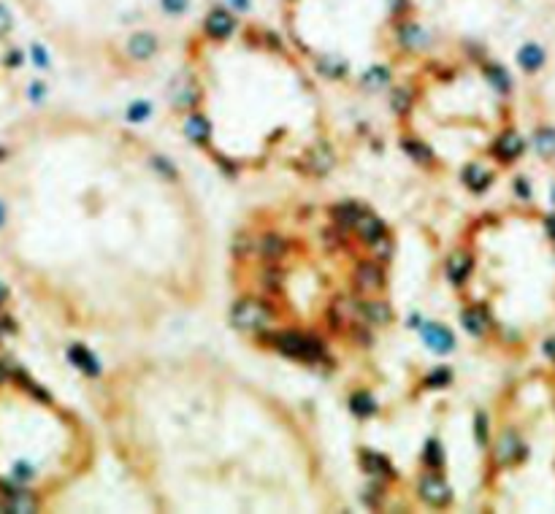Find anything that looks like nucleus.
<instances>
[{
	"label": "nucleus",
	"instance_id": "f257e3e1",
	"mask_svg": "<svg viewBox=\"0 0 555 514\" xmlns=\"http://www.w3.org/2000/svg\"><path fill=\"white\" fill-rule=\"evenodd\" d=\"M263 341H271L276 352H282L287 358L306 360V363H317L325 358V344L314 336H301L296 331H282V333L263 336Z\"/></svg>",
	"mask_w": 555,
	"mask_h": 514
},
{
	"label": "nucleus",
	"instance_id": "f03ea898",
	"mask_svg": "<svg viewBox=\"0 0 555 514\" xmlns=\"http://www.w3.org/2000/svg\"><path fill=\"white\" fill-rule=\"evenodd\" d=\"M274 314L276 311L271 308V303H266L260 298H241L239 303H233L231 322L239 331H260Z\"/></svg>",
	"mask_w": 555,
	"mask_h": 514
},
{
	"label": "nucleus",
	"instance_id": "7ed1b4c3",
	"mask_svg": "<svg viewBox=\"0 0 555 514\" xmlns=\"http://www.w3.org/2000/svg\"><path fill=\"white\" fill-rule=\"evenodd\" d=\"M352 284H355L358 293H379L385 287V271L376 260H363V263L355 266Z\"/></svg>",
	"mask_w": 555,
	"mask_h": 514
},
{
	"label": "nucleus",
	"instance_id": "20e7f679",
	"mask_svg": "<svg viewBox=\"0 0 555 514\" xmlns=\"http://www.w3.org/2000/svg\"><path fill=\"white\" fill-rule=\"evenodd\" d=\"M236 16L231 11H225V9H211L206 14V22H204V33H206L211 41H228L233 39V33H236Z\"/></svg>",
	"mask_w": 555,
	"mask_h": 514
},
{
	"label": "nucleus",
	"instance_id": "39448f33",
	"mask_svg": "<svg viewBox=\"0 0 555 514\" xmlns=\"http://www.w3.org/2000/svg\"><path fill=\"white\" fill-rule=\"evenodd\" d=\"M420 333H423V341H426L428 347L434 349V352H439V355H450L452 349H455V336H452V331L439 325V322L420 325Z\"/></svg>",
	"mask_w": 555,
	"mask_h": 514
},
{
	"label": "nucleus",
	"instance_id": "423d86ee",
	"mask_svg": "<svg viewBox=\"0 0 555 514\" xmlns=\"http://www.w3.org/2000/svg\"><path fill=\"white\" fill-rule=\"evenodd\" d=\"M417 493L431 506H447L452 498V490L447 488V482L441 476H423L420 485H417Z\"/></svg>",
	"mask_w": 555,
	"mask_h": 514
},
{
	"label": "nucleus",
	"instance_id": "0eeeda50",
	"mask_svg": "<svg viewBox=\"0 0 555 514\" xmlns=\"http://www.w3.org/2000/svg\"><path fill=\"white\" fill-rule=\"evenodd\" d=\"M523 441L517 436L515 430H504L501 438L496 441V450H493V458L501 463V465H512L523 458Z\"/></svg>",
	"mask_w": 555,
	"mask_h": 514
},
{
	"label": "nucleus",
	"instance_id": "6e6552de",
	"mask_svg": "<svg viewBox=\"0 0 555 514\" xmlns=\"http://www.w3.org/2000/svg\"><path fill=\"white\" fill-rule=\"evenodd\" d=\"M471 271H474V257L469 255V252H464V249L452 252L450 260H447V276H450V282L455 287L466 284V279L471 276Z\"/></svg>",
	"mask_w": 555,
	"mask_h": 514
},
{
	"label": "nucleus",
	"instance_id": "1a4fd4ad",
	"mask_svg": "<svg viewBox=\"0 0 555 514\" xmlns=\"http://www.w3.org/2000/svg\"><path fill=\"white\" fill-rule=\"evenodd\" d=\"M157 51V36L149 30H136L128 39V54L133 60H149Z\"/></svg>",
	"mask_w": 555,
	"mask_h": 514
},
{
	"label": "nucleus",
	"instance_id": "9d476101",
	"mask_svg": "<svg viewBox=\"0 0 555 514\" xmlns=\"http://www.w3.org/2000/svg\"><path fill=\"white\" fill-rule=\"evenodd\" d=\"M334 163H336V154L331 149V143L325 141L314 143V149L306 154V171L309 173H328L334 168Z\"/></svg>",
	"mask_w": 555,
	"mask_h": 514
},
{
	"label": "nucleus",
	"instance_id": "9b49d317",
	"mask_svg": "<svg viewBox=\"0 0 555 514\" xmlns=\"http://www.w3.org/2000/svg\"><path fill=\"white\" fill-rule=\"evenodd\" d=\"M523 146H526V143H523V136L515 133V130H506V133H501V136L496 138V143H493V152L499 154L504 163H509V160L520 157Z\"/></svg>",
	"mask_w": 555,
	"mask_h": 514
},
{
	"label": "nucleus",
	"instance_id": "f8f14e48",
	"mask_svg": "<svg viewBox=\"0 0 555 514\" xmlns=\"http://www.w3.org/2000/svg\"><path fill=\"white\" fill-rule=\"evenodd\" d=\"M68 360L76 366L79 371H84L87 376H101V363H98V358L92 355L87 347H81V344H74V347L68 349Z\"/></svg>",
	"mask_w": 555,
	"mask_h": 514
},
{
	"label": "nucleus",
	"instance_id": "ddd939ff",
	"mask_svg": "<svg viewBox=\"0 0 555 514\" xmlns=\"http://www.w3.org/2000/svg\"><path fill=\"white\" fill-rule=\"evenodd\" d=\"M355 233L361 236L366 244H376V241L385 236V222L376 219L374 214H366V211H363L361 219L355 222Z\"/></svg>",
	"mask_w": 555,
	"mask_h": 514
},
{
	"label": "nucleus",
	"instance_id": "4468645a",
	"mask_svg": "<svg viewBox=\"0 0 555 514\" xmlns=\"http://www.w3.org/2000/svg\"><path fill=\"white\" fill-rule=\"evenodd\" d=\"M363 208L355 203H339L331 208V219H334V228L339 231H355V222L361 219Z\"/></svg>",
	"mask_w": 555,
	"mask_h": 514
},
{
	"label": "nucleus",
	"instance_id": "2eb2a0df",
	"mask_svg": "<svg viewBox=\"0 0 555 514\" xmlns=\"http://www.w3.org/2000/svg\"><path fill=\"white\" fill-rule=\"evenodd\" d=\"M461 322H464V328L471 336H485L488 333V328H491V317H488L485 306L466 308L464 314H461Z\"/></svg>",
	"mask_w": 555,
	"mask_h": 514
},
{
	"label": "nucleus",
	"instance_id": "dca6fc26",
	"mask_svg": "<svg viewBox=\"0 0 555 514\" xmlns=\"http://www.w3.org/2000/svg\"><path fill=\"white\" fill-rule=\"evenodd\" d=\"M184 136L193 143H206L211 136V122L204 114H190L184 119Z\"/></svg>",
	"mask_w": 555,
	"mask_h": 514
},
{
	"label": "nucleus",
	"instance_id": "f3484780",
	"mask_svg": "<svg viewBox=\"0 0 555 514\" xmlns=\"http://www.w3.org/2000/svg\"><path fill=\"white\" fill-rule=\"evenodd\" d=\"M493 181V173L491 171H485V168L479 166V163H469L464 168V184L469 190H474V193H482V190H488Z\"/></svg>",
	"mask_w": 555,
	"mask_h": 514
},
{
	"label": "nucleus",
	"instance_id": "a211bd4d",
	"mask_svg": "<svg viewBox=\"0 0 555 514\" xmlns=\"http://www.w3.org/2000/svg\"><path fill=\"white\" fill-rule=\"evenodd\" d=\"M396 39H399V44L404 46V49H420V46L426 44V36H423L420 25L406 22V19H404L399 27H396Z\"/></svg>",
	"mask_w": 555,
	"mask_h": 514
},
{
	"label": "nucleus",
	"instance_id": "6ab92c4d",
	"mask_svg": "<svg viewBox=\"0 0 555 514\" xmlns=\"http://www.w3.org/2000/svg\"><path fill=\"white\" fill-rule=\"evenodd\" d=\"M3 509L11 514H30L39 509V498L33 493H27V490H16L14 495H9V501H6Z\"/></svg>",
	"mask_w": 555,
	"mask_h": 514
},
{
	"label": "nucleus",
	"instance_id": "aec40b11",
	"mask_svg": "<svg viewBox=\"0 0 555 514\" xmlns=\"http://www.w3.org/2000/svg\"><path fill=\"white\" fill-rule=\"evenodd\" d=\"M349 411H352L355 417L366 420V417H374L376 411H379V406H376V400L371 393L361 390V393H352V395H349Z\"/></svg>",
	"mask_w": 555,
	"mask_h": 514
},
{
	"label": "nucleus",
	"instance_id": "412c9836",
	"mask_svg": "<svg viewBox=\"0 0 555 514\" xmlns=\"http://www.w3.org/2000/svg\"><path fill=\"white\" fill-rule=\"evenodd\" d=\"M517 63H520L523 71L534 74V71H539L544 65V49L539 44H526L523 49L517 51Z\"/></svg>",
	"mask_w": 555,
	"mask_h": 514
},
{
	"label": "nucleus",
	"instance_id": "4be33fe9",
	"mask_svg": "<svg viewBox=\"0 0 555 514\" xmlns=\"http://www.w3.org/2000/svg\"><path fill=\"white\" fill-rule=\"evenodd\" d=\"M361 317L369 322H374V325H388L393 320V311H390L388 303H382V301H366L361 303Z\"/></svg>",
	"mask_w": 555,
	"mask_h": 514
},
{
	"label": "nucleus",
	"instance_id": "5701e85b",
	"mask_svg": "<svg viewBox=\"0 0 555 514\" xmlns=\"http://www.w3.org/2000/svg\"><path fill=\"white\" fill-rule=\"evenodd\" d=\"M361 468H363V471H369L371 476L393 474V468H390V460H388V458H382V455H376V452H369V450H363V452H361Z\"/></svg>",
	"mask_w": 555,
	"mask_h": 514
},
{
	"label": "nucleus",
	"instance_id": "b1692460",
	"mask_svg": "<svg viewBox=\"0 0 555 514\" xmlns=\"http://www.w3.org/2000/svg\"><path fill=\"white\" fill-rule=\"evenodd\" d=\"M401 149L409 154L414 163H423V166H431V163H434V149H431V146H426L423 141L404 138V141H401Z\"/></svg>",
	"mask_w": 555,
	"mask_h": 514
},
{
	"label": "nucleus",
	"instance_id": "393cba45",
	"mask_svg": "<svg viewBox=\"0 0 555 514\" xmlns=\"http://www.w3.org/2000/svg\"><path fill=\"white\" fill-rule=\"evenodd\" d=\"M260 252H263L266 260H279L287 252V241L282 236H276V233H269V236L260 238Z\"/></svg>",
	"mask_w": 555,
	"mask_h": 514
},
{
	"label": "nucleus",
	"instance_id": "a878e982",
	"mask_svg": "<svg viewBox=\"0 0 555 514\" xmlns=\"http://www.w3.org/2000/svg\"><path fill=\"white\" fill-rule=\"evenodd\" d=\"M317 68H320V74H325V76L331 79L347 76V60H341L339 54H323L317 60Z\"/></svg>",
	"mask_w": 555,
	"mask_h": 514
},
{
	"label": "nucleus",
	"instance_id": "bb28decb",
	"mask_svg": "<svg viewBox=\"0 0 555 514\" xmlns=\"http://www.w3.org/2000/svg\"><path fill=\"white\" fill-rule=\"evenodd\" d=\"M363 87H369V90H382L385 84L390 81V68L385 65H374V68H369L366 74H363Z\"/></svg>",
	"mask_w": 555,
	"mask_h": 514
},
{
	"label": "nucleus",
	"instance_id": "cd10ccee",
	"mask_svg": "<svg viewBox=\"0 0 555 514\" xmlns=\"http://www.w3.org/2000/svg\"><path fill=\"white\" fill-rule=\"evenodd\" d=\"M485 74H488L491 84L496 87V92L509 95V90H512V79H509V74H506V68H501V65H488V68H485Z\"/></svg>",
	"mask_w": 555,
	"mask_h": 514
},
{
	"label": "nucleus",
	"instance_id": "c85d7f7f",
	"mask_svg": "<svg viewBox=\"0 0 555 514\" xmlns=\"http://www.w3.org/2000/svg\"><path fill=\"white\" fill-rule=\"evenodd\" d=\"M534 143H536V152L542 154V157H553V154H555V130L553 128L536 130Z\"/></svg>",
	"mask_w": 555,
	"mask_h": 514
},
{
	"label": "nucleus",
	"instance_id": "c756f323",
	"mask_svg": "<svg viewBox=\"0 0 555 514\" xmlns=\"http://www.w3.org/2000/svg\"><path fill=\"white\" fill-rule=\"evenodd\" d=\"M423 463L428 468H441L444 465V450H441L439 438H428L426 452H423Z\"/></svg>",
	"mask_w": 555,
	"mask_h": 514
},
{
	"label": "nucleus",
	"instance_id": "7c9ffc66",
	"mask_svg": "<svg viewBox=\"0 0 555 514\" xmlns=\"http://www.w3.org/2000/svg\"><path fill=\"white\" fill-rule=\"evenodd\" d=\"M390 106H393V111L399 116L409 114V109H412V92L399 87V90L390 92Z\"/></svg>",
	"mask_w": 555,
	"mask_h": 514
},
{
	"label": "nucleus",
	"instance_id": "2f4dec72",
	"mask_svg": "<svg viewBox=\"0 0 555 514\" xmlns=\"http://www.w3.org/2000/svg\"><path fill=\"white\" fill-rule=\"evenodd\" d=\"M152 166H155V171L163 176V179H168V181L179 179V171H176V166H174V163H168L163 154H155V157H152Z\"/></svg>",
	"mask_w": 555,
	"mask_h": 514
},
{
	"label": "nucleus",
	"instance_id": "473e14b6",
	"mask_svg": "<svg viewBox=\"0 0 555 514\" xmlns=\"http://www.w3.org/2000/svg\"><path fill=\"white\" fill-rule=\"evenodd\" d=\"M474 438H477L479 447H485L488 438H491V430H488V414H485V411H479L477 417H474Z\"/></svg>",
	"mask_w": 555,
	"mask_h": 514
},
{
	"label": "nucleus",
	"instance_id": "72a5a7b5",
	"mask_svg": "<svg viewBox=\"0 0 555 514\" xmlns=\"http://www.w3.org/2000/svg\"><path fill=\"white\" fill-rule=\"evenodd\" d=\"M452 382V368H436L426 376V387H447Z\"/></svg>",
	"mask_w": 555,
	"mask_h": 514
},
{
	"label": "nucleus",
	"instance_id": "f704fd0d",
	"mask_svg": "<svg viewBox=\"0 0 555 514\" xmlns=\"http://www.w3.org/2000/svg\"><path fill=\"white\" fill-rule=\"evenodd\" d=\"M152 114V103L146 101H136L133 106L128 109V122H144L146 116Z\"/></svg>",
	"mask_w": 555,
	"mask_h": 514
},
{
	"label": "nucleus",
	"instance_id": "c9c22d12",
	"mask_svg": "<svg viewBox=\"0 0 555 514\" xmlns=\"http://www.w3.org/2000/svg\"><path fill=\"white\" fill-rule=\"evenodd\" d=\"M195 101H198V90H195L193 84H187L179 92H174V103L176 106H193Z\"/></svg>",
	"mask_w": 555,
	"mask_h": 514
},
{
	"label": "nucleus",
	"instance_id": "e433bc0d",
	"mask_svg": "<svg viewBox=\"0 0 555 514\" xmlns=\"http://www.w3.org/2000/svg\"><path fill=\"white\" fill-rule=\"evenodd\" d=\"M30 476H33V468H30V465H27L25 460H19L16 465H14V479H16L19 485L30 482Z\"/></svg>",
	"mask_w": 555,
	"mask_h": 514
},
{
	"label": "nucleus",
	"instance_id": "4c0bfd02",
	"mask_svg": "<svg viewBox=\"0 0 555 514\" xmlns=\"http://www.w3.org/2000/svg\"><path fill=\"white\" fill-rule=\"evenodd\" d=\"M11 25H14V19H11V14H9V9L0 3V39L3 36H9L11 33Z\"/></svg>",
	"mask_w": 555,
	"mask_h": 514
},
{
	"label": "nucleus",
	"instance_id": "58836bf2",
	"mask_svg": "<svg viewBox=\"0 0 555 514\" xmlns=\"http://www.w3.org/2000/svg\"><path fill=\"white\" fill-rule=\"evenodd\" d=\"M33 63L39 65V68H49V57H46V49L41 44L33 46Z\"/></svg>",
	"mask_w": 555,
	"mask_h": 514
},
{
	"label": "nucleus",
	"instance_id": "ea45409f",
	"mask_svg": "<svg viewBox=\"0 0 555 514\" xmlns=\"http://www.w3.org/2000/svg\"><path fill=\"white\" fill-rule=\"evenodd\" d=\"M371 246H374L376 252H379V257H382V260H388V257L393 255V244H390L385 236H382V238H379L376 244H371Z\"/></svg>",
	"mask_w": 555,
	"mask_h": 514
},
{
	"label": "nucleus",
	"instance_id": "a19ab883",
	"mask_svg": "<svg viewBox=\"0 0 555 514\" xmlns=\"http://www.w3.org/2000/svg\"><path fill=\"white\" fill-rule=\"evenodd\" d=\"M515 193L523 198V201H529L531 198V187H529V181H526V176H517L515 179Z\"/></svg>",
	"mask_w": 555,
	"mask_h": 514
},
{
	"label": "nucleus",
	"instance_id": "79ce46f5",
	"mask_svg": "<svg viewBox=\"0 0 555 514\" xmlns=\"http://www.w3.org/2000/svg\"><path fill=\"white\" fill-rule=\"evenodd\" d=\"M352 336H355L358 344H371V333H369L363 325H355V328H352Z\"/></svg>",
	"mask_w": 555,
	"mask_h": 514
},
{
	"label": "nucleus",
	"instance_id": "37998d69",
	"mask_svg": "<svg viewBox=\"0 0 555 514\" xmlns=\"http://www.w3.org/2000/svg\"><path fill=\"white\" fill-rule=\"evenodd\" d=\"M3 63L9 65V68H16V65H22V51L19 49H11L6 57H3Z\"/></svg>",
	"mask_w": 555,
	"mask_h": 514
},
{
	"label": "nucleus",
	"instance_id": "c03bdc74",
	"mask_svg": "<svg viewBox=\"0 0 555 514\" xmlns=\"http://www.w3.org/2000/svg\"><path fill=\"white\" fill-rule=\"evenodd\" d=\"M246 241H249L246 236H239V238L233 241V252H236V255H246V252H249V244H246Z\"/></svg>",
	"mask_w": 555,
	"mask_h": 514
},
{
	"label": "nucleus",
	"instance_id": "a18cd8bd",
	"mask_svg": "<svg viewBox=\"0 0 555 514\" xmlns=\"http://www.w3.org/2000/svg\"><path fill=\"white\" fill-rule=\"evenodd\" d=\"M44 92H46V87H44L41 81H33V84H30V98H33L36 103H39L41 98H44Z\"/></svg>",
	"mask_w": 555,
	"mask_h": 514
},
{
	"label": "nucleus",
	"instance_id": "49530a36",
	"mask_svg": "<svg viewBox=\"0 0 555 514\" xmlns=\"http://www.w3.org/2000/svg\"><path fill=\"white\" fill-rule=\"evenodd\" d=\"M0 333H16V325H14V320H0Z\"/></svg>",
	"mask_w": 555,
	"mask_h": 514
},
{
	"label": "nucleus",
	"instance_id": "de8ad7c7",
	"mask_svg": "<svg viewBox=\"0 0 555 514\" xmlns=\"http://www.w3.org/2000/svg\"><path fill=\"white\" fill-rule=\"evenodd\" d=\"M544 228H547V233H550V238L555 241V217H547V222H544Z\"/></svg>",
	"mask_w": 555,
	"mask_h": 514
},
{
	"label": "nucleus",
	"instance_id": "09e8293b",
	"mask_svg": "<svg viewBox=\"0 0 555 514\" xmlns=\"http://www.w3.org/2000/svg\"><path fill=\"white\" fill-rule=\"evenodd\" d=\"M6 298H9V287H6V284H0V303H3Z\"/></svg>",
	"mask_w": 555,
	"mask_h": 514
},
{
	"label": "nucleus",
	"instance_id": "8fccbe9b",
	"mask_svg": "<svg viewBox=\"0 0 555 514\" xmlns=\"http://www.w3.org/2000/svg\"><path fill=\"white\" fill-rule=\"evenodd\" d=\"M6 225V206H3V201H0V228Z\"/></svg>",
	"mask_w": 555,
	"mask_h": 514
},
{
	"label": "nucleus",
	"instance_id": "3c124183",
	"mask_svg": "<svg viewBox=\"0 0 555 514\" xmlns=\"http://www.w3.org/2000/svg\"><path fill=\"white\" fill-rule=\"evenodd\" d=\"M6 157H9V149H3V146H0V163H3Z\"/></svg>",
	"mask_w": 555,
	"mask_h": 514
},
{
	"label": "nucleus",
	"instance_id": "603ef678",
	"mask_svg": "<svg viewBox=\"0 0 555 514\" xmlns=\"http://www.w3.org/2000/svg\"><path fill=\"white\" fill-rule=\"evenodd\" d=\"M3 379H6V368L0 366V385H3Z\"/></svg>",
	"mask_w": 555,
	"mask_h": 514
}]
</instances>
